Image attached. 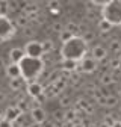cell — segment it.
Wrapping results in <instances>:
<instances>
[{"label":"cell","instance_id":"42","mask_svg":"<svg viewBox=\"0 0 121 127\" xmlns=\"http://www.w3.org/2000/svg\"><path fill=\"white\" fill-rule=\"evenodd\" d=\"M100 127H106V126H103V124H101V126H100Z\"/></svg>","mask_w":121,"mask_h":127},{"label":"cell","instance_id":"6","mask_svg":"<svg viewBox=\"0 0 121 127\" xmlns=\"http://www.w3.org/2000/svg\"><path fill=\"white\" fill-rule=\"evenodd\" d=\"M97 65H98V62L94 61L92 58H83L80 61V64L77 65V71L80 73H94L97 70Z\"/></svg>","mask_w":121,"mask_h":127},{"label":"cell","instance_id":"15","mask_svg":"<svg viewBox=\"0 0 121 127\" xmlns=\"http://www.w3.org/2000/svg\"><path fill=\"white\" fill-rule=\"evenodd\" d=\"M9 86L12 91H20L23 86H24V80L20 77V79H12V80L9 82Z\"/></svg>","mask_w":121,"mask_h":127},{"label":"cell","instance_id":"1","mask_svg":"<svg viewBox=\"0 0 121 127\" xmlns=\"http://www.w3.org/2000/svg\"><path fill=\"white\" fill-rule=\"evenodd\" d=\"M88 44L77 35L74 36L71 41L65 42L60 47V56L65 61H74V62H80L83 58H86V52H88Z\"/></svg>","mask_w":121,"mask_h":127},{"label":"cell","instance_id":"22","mask_svg":"<svg viewBox=\"0 0 121 127\" xmlns=\"http://www.w3.org/2000/svg\"><path fill=\"white\" fill-rule=\"evenodd\" d=\"M77 117V112H76L74 109H68V110H65V121H68L70 124H73L74 123V118Z\"/></svg>","mask_w":121,"mask_h":127},{"label":"cell","instance_id":"32","mask_svg":"<svg viewBox=\"0 0 121 127\" xmlns=\"http://www.w3.org/2000/svg\"><path fill=\"white\" fill-rule=\"evenodd\" d=\"M86 18H89V20H95V18H97V15L94 14V11H88V14H86Z\"/></svg>","mask_w":121,"mask_h":127},{"label":"cell","instance_id":"43","mask_svg":"<svg viewBox=\"0 0 121 127\" xmlns=\"http://www.w3.org/2000/svg\"><path fill=\"white\" fill-rule=\"evenodd\" d=\"M120 61H121V56H120Z\"/></svg>","mask_w":121,"mask_h":127},{"label":"cell","instance_id":"5","mask_svg":"<svg viewBox=\"0 0 121 127\" xmlns=\"http://www.w3.org/2000/svg\"><path fill=\"white\" fill-rule=\"evenodd\" d=\"M15 33V26L6 17H0V39L6 41Z\"/></svg>","mask_w":121,"mask_h":127},{"label":"cell","instance_id":"19","mask_svg":"<svg viewBox=\"0 0 121 127\" xmlns=\"http://www.w3.org/2000/svg\"><path fill=\"white\" fill-rule=\"evenodd\" d=\"M41 47H42V52H44V53H50V52H53V49H55V45H53V41H52V39H45V41H42V42H41Z\"/></svg>","mask_w":121,"mask_h":127},{"label":"cell","instance_id":"36","mask_svg":"<svg viewBox=\"0 0 121 127\" xmlns=\"http://www.w3.org/2000/svg\"><path fill=\"white\" fill-rule=\"evenodd\" d=\"M100 38H101V39H108L109 35H108V33H100Z\"/></svg>","mask_w":121,"mask_h":127},{"label":"cell","instance_id":"4","mask_svg":"<svg viewBox=\"0 0 121 127\" xmlns=\"http://www.w3.org/2000/svg\"><path fill=\"white\" fill-rule=\"evenodd\" d=\"M24 55L27 58H32V59H41L44 55L41 42L39 41H29L24 45Z\"/></svg>","mask_w":121,"mask_h":127},{"label":"cell","instance_id":"12","mask_svg":"<svg viewBox=\"0 0 121 127\" xmlns=\"http://www.w3.org/2000/svg\"><path fill=\"white\" fill-rule=\"evenodd\" d=\"M6 74L8 77L11 79H20L21 77V70H20V65L18 64H9V65H6Z\"/></svg>","mask_w":121,"mask_h":127},{"label":"cell","instance_id":"23","mask_svg":"<svg viewBox=\"0 0 121 127\" xmlns=\"http://www.w3.org/2000/svg\"><path fill=\"white\" fill-rule=\"evenodd\" d=\"M53 120L56 123L59 121H65V110H60V109H56L53 112Z\"/></svg>","mask_w":121,"mask_h":127},{"label":"cell","instance_id":"34","mask_svg":"<svg viewBox=\"0 0 121 127\" xmlns=\"http://www.w3.org/2000/svg\"><path fill=\"white\" fill-rule=\"evenodd\" d=\"M3 68H6V65H5V61L0 58V70H3Z\"/></svg>","mask_w":121,"mask_h":127},{"label":"cell","instance_id":"20","mask_svg":"<svg viewBox=\"0 0 121 127\" xmlns=\"http://www.w3.org/2000/svg\"><path fill=\"white\" fill-rule=\"evenodd\" d=\"M118 104V97H117V95H108V97H106V107H115Z\"/></svg>","mask_w":121,"mask_h":127},{"label":"cell","instance_id":"13","mask_svg":"<svg viewBox=\"0 0 121 127\" xmlns=\"http://www.w3.org/2000/svg\"><path fill=\"white\" fill-rule=\"evenodd\" d=\"M77 65H79V62H74V61H65V59L60 61V68H62V71L70 73V74L77 71Z\"/></svg>","mask_w":121,"mask_h":127},{"label":"cell","instance_id":"37","mask_svg":"<svg viewBox=\"0 0 121 127\" xmlns=\"http://www.w3.org/2000/svg\"><path fill=\"white\" fill-rule=\"evenodd\" d=\"M112 127H121V121H115V124Z\"/></svg>","mask_w":121,"mask_h":127},{"label":"cell","instance_id":"39","mask_svg":"<svg viewBox=\"0 0 121 127\" xmlns=\"http://www.w3.org/2000/svg\"><path fill=\"white\" fill-rule=\"evenodd\" d=\"M118 98H121V89L118 91Z\"/></svg>","mask_w":121,"mask_h":127},{"label":"cell","instance_id":"27","mask_svg":"<svg viewBox=\"0 0 121 127\" xmlns=\"http://www.w3.org/2000/svg\"><path fill=\"white\" fill-rule=\"evenodd\" d=\"M80 38H82V39H83V41H85V42L88 44V42H91V41L94 39V33H92V32H91V30H88L86 33H83V35H82Z\"/></svg>","mask_w":121,"mask_h":127},{"label":"cell","instance_id":"17","mask_svg":"<svg viewBox=\"0 0 121 127\" xmlns=\"http://www.w3.org/2000/svg\"><path fill=\"white\" fill-rule=\"evenodd\" d=\"M64 29H65L67 32H70V33H73L74 36H77V33H79V24L74 23V21H68Z\"/></svg>","mask_w":121,"mask_h":127},{"label":"cell","instance_id":"25","mask_svg":"<svg viewBox=\"0 0 121 127\" xmlns=\"http://www.w3.org/2000/svg\"><path fill=\"white\" fill-rule=\"evenodd\" d=\"M15 21H17V26H20V27H23V29L27 27V24H29V20H27L26 15H21V17H18Z\"/></svg>","mask_w":121,"mask_h":127},{"label":"cell","instance_id":"8","mask_svg":"<svg viewBox=\"0 0 121 127\" xmlns=\"http://www.w3.org/2000/svg\"><path fill=\"white\" fill-rule=\"evenodd\" d=\"M27 94L30 95V97H39V95L44 94V86L38 82V80H33V82H29L27 83Z\"/></svg>","mask_w":121,"mask_h":127},{"label":"cell","instance_id":"28","mask_svg":"<svg viewBox=\"0 0 121 127\" xmlns=\"http://www.w3.org/2000/svg\"><path fill=\"white\" fill-rule=\"evenodd\" d=\"M52 29L56 32V33H60V32H64L65 29H64V26L60 24V21H55L53 23V26H52Z\"/></svg>","mask_w":121,"mask_h":127},{"label":"cell","instance_id":"31","mask_svg":"<svg viewBox=\"0 0 121 127\" xmlns=\"http://www.w3.org/2000/svg\"><path fill=\"white\" fill-rule=\"evenodd\" d=\"M0 127H14V123H9L6 120H2V121H0Z\"/></svg>","mask_w":121,"mask_h":127},{"label":"cell","instance_id":"10","mask_svg":"<svg viewBox=\"0 0 121 127\" xmlns=\"http://www.w3.org/2000/svg\"><path fill=\"white\" fill-rule=\"evenodd\" d=\"M91 55H92V56H91V58H92L94 61H104L106 59V56H108V49H104V47L103 45H94L92 47V50H91Z\"/></svg>","mask_w":121,"mask_h":127},{"label":"cell","instance_id":"21","mask_svg":"<svg viewBox=\"0 0 121 127\" xmlns=\"http://www.w3.org/2000/svg\"><path fill=\"white\" fill-rule=\"evenodd\" d=\"M109 50L114 52V53H120L121 52V42L118 39H112L109 42Z\"/></svg>","mask_w":121,"mask_h":127},{"label":"cell","instance_id":"29","mask_svg":"<svg viewBox=\"0 0 121 127\" xmlns=\"http://www.w3.org/2000/svg\"><path fill=\"white\" fill-rule=\"evenodd\" d=\"M70 103H71V98H70V97H67V95L60 98V106H70Z\"/></svg>","mask_w":121,"mask_h":127},{"label":"cell","instance_id":"41","mask_svg":"<svg viewBox=\"0 0 121 127\" xmlns=\"http://www.w3.org/2000/svg\"><path fill=\"white\" fill-rule=\"evenodd\" d=\"M2 120H3V117H0V121H2Z\"/></svg>","mask_w":121,"mask_h":127},{"label":"cell","instance_id":"18","mask_svg":"<svg viewBox=\"0 0 121 127\" xmlns=\"http://www.w3.org/2000/svg\"><path fill=\"white\" fill-rule=\"evenodd\" d=\"M100 82H101V85H111V83L115 82V77H114L112 73H104L100 77Z\"/></svg>","mask_w":121,"mask_h":127},{"label":"cell","instance_id":"14","mask_svg":"<svg viewBox=\"0 0 121 127\" xmlns=\"http://www.w3.org/2000/svg\"><path fill=\"white\" fill-rule=\"evenodd\" d=\"M97 26H98L100 33H109L111 29H112V24H111V23H108L106 20H103V18H100V20H98Z\"/></svg>","mask_w":121,"mask_h":127},{"label":"cell","instance_id":"24","mask_svg":"<svg viewBox=\"0 0 121 127\" xmlns=\"http://www.w3.org/2000/svg\"><path fill=\"white\" fill-rule=\"evenodd\" d=\"M73 38H74V35H73V33H70V32H67V30H64V32H60V33H59V39L62 41L64 44H65V42H68V41H71Z\"/></svg>","mask_w":121,"mask_h":127},{"label":"cell","instance_id":"35","mask_svg":"<svg viewBox=\"0 0 121 127\" xmlns=\"http://www.w3.org/2000/svg\"><path fill=\"white\" fill-rule=\"evenodd\" d=\"M71 127H83V124H82V123H76V121H74V123L71 124Z\"/></svg>","mask_w":121,"mask_h":127},{"label":"cell","instance_id":"7","mask_svg":"<svg viewBox=\"0 0 121 127\" xmlns=\"http://www.w3.org/2000/svg\"><path fill=\"white\" fill-rule=\"evenodd\" d=\"M30 118H32L33 124H38V126H41L47 121V115H45V110L42 107H35L30 110Z\"/></svg>","mask_w":121,"mask_h":127},{"label":"cell","instance_id":"26","mask_svg":"<svg viewBox=\"0 0 121 127\" xmlns=\"http://www.w3.org/2000/svg\"><path fill=\"white\" fill-rule=\"evenodd\" d=\"M120 65H121L120 58H115V59H112V61L109 62V67H111L112 70H115V71H118V70H120Z\"/></svg>","mask_w":121,"mask_h":127},{"label":"cell","instance_id":"40","mask_svg":"<svg viewBox=\"0 0 121 127\" xmlns=\"http://www.w3.org/2000/svg\"><path fill=\"white\" fill-rule=\"evenodd\" d=\"M30 127H41V126H38V124H32Z\"/></svg>","mask_w":121,"mask_h":127},{"label":"cell","instance_id":"30","mask_svg":"<svg viewBox=\"0 0 121 127\" xmlns=\"http://www.w3.org/2000/svg\"><path fill=\"white\" fill-rule=\"evenodd\" d=\"M23 30H24V35H26V36H32V35H33V29H32V27H29V26L24 27Z\"/></svg>","mask_w":121,"mask_h":127},{"label":"cell","instance_id":"3","mask_svg":"<svg viewBox=\"0 0 121 127\" xmlns=\"http://www.w3.org/2000/svg\"><path fill=\"white\" fill-rule=\"evenodd\" d=\"M103 20L111 23L112 26H121V2L120 0H112L106 2V5L101 9Z\"/></svg>","mask_w":121,"mask_h":127},{"label":"cell","instance_id":"38","mask_svg":"<svg viewBox=\"0 0 121 127\" xmlns=\"http://www.w3.org/2000/svg\"><path fill=\"white\" fill-rule=\"evenodd\" d=\"M3 100H5V94L0 92V101H3Z\"/></svg>","mask_w":121,"mask_h":127},{"label":"cell","instance_id":"16","mask_svg":"<svg viewBox=\"0 0 121 127\" xmlns=\"http://www.w3.org/2000/svg\"><path fill=\"white\" fill-rule=\"evenodd\" d=\"M52 86H53V89H55V91L59 94V92H62V91L65 89V86H67V80H65L64 77H60L59 80H56V82H55Z\"/></svg>","mask_w":121,"mask_h":127},{"label":"cell","instance_id":"9","mask_svg":"<svg viewBox=\"0 0 121 127\" xmlns=\"http://www.w3.org/2000/svg\"><path fill=\"white\" fill-rule=\"evenodd\" d=\"M21 115H23V114L18 110L17 106H9V107L5 110V114H3V120H6V121H9V123H15Z\"/></svg>","mask_w":121,"mask_h":127},{"label":"cell","instance_id":"2","mask_svg":"<svg viewBox=\"0 0 121 127\" xmlns=\"http://www.w3.org/2000/svg\"><path fill=\"white\" fill-rule=\"evenodd\" d=\"M21 70V79L24 82H33L36 80V77L42 73L44 70V61L42 59H32L24 56V59L18 64Z\"/></svg>","mask_w":121,"mask_h":127},{"label":"cell","instance_id":"11","mask_svg":"<svg viewBox=\"0 0 121 127\" xmlns=\"http://www.w3.org/2000/svg\"><path fill=\"white\" fill-rule=\"evenodd\" d=\"M24 49L21 47H14V49L9 52V59H11V64H20L23 59H24Z\"/></svg>","mask_w":121,"mask_h":127},{"label":"cell","instance_id":"33","mask_svg":"<svg viewBox=\"0 0 121 127\" xmlns=\"http://www.w3.org/2000/svg\"><path fill=\"white\" fill-rule=\"evenodd\" d=\"M47 6H49V8H52L53 11H56V8H59V3H58V2H49V3H47Z\"/></svg>","mask_w":121,"mask_h":127}]
</instances>
